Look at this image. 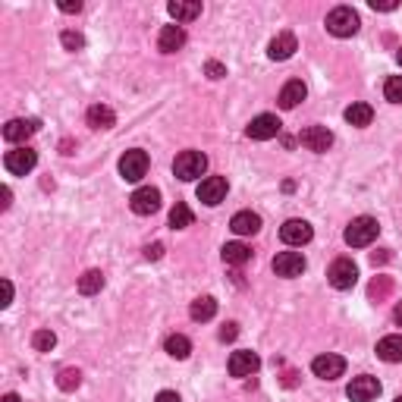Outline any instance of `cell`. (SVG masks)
Listing matches in <instances>:
<instances>
[{
  "label": "cell",
  "mask_w": 402,
  "mask_h": 402,
  "mask_svg": "<svg viewBox=\"0 0 402 402\" xmlns=\"http://www.w3.org/2000/svg\"><path fill=\"white\" fill-rule=\"evenodd\" d=\"M60 10H63V13H79V10H82V4H79V0H76V4H72V0H63Z\"/></svg>",
  "instance_id": "40"
},
{
  "label": "cell",
  "mask_w": 402,
  "mask_h": 402,
  "mask_svg": "<svg viewBox=\"0 0 402 402\" xmlns=\"http://www.w3.org/2000/svg\"><path fill=\"white\" fill-rule=\"evenodd\" d=\"M258 368H261V358H258V352H252V349H239V352L230 355V374L233 377H252Z\"/></svg>",
  "instance_id": "13"
},
{
  "label": "cell",
  "mask_w": 402,
  "mask_h": 402,
  "mask_svg": "<svg viewBox=\"0 0 402 402\" xmlns=\"http://www.w3.org/2000/svg\"><path fill=\"white\" fill-rule=\"evenodd\" d=\"M189 314H192V320H199V324H204V320H211L217 314V302L211 296H201L192 302V308H189Z\"/></svg>",
  "instance_id": "26"
},
{
  "label": "cell",
  "mask_w": 402,
  "mask_h": 402,
  "mask_svg": "<svg viewBox=\"0 0 402 402\" xmlns=\"http://www.w3.org/2000/svg\"><path fill=\"white\" fill-rule=\"evenodd\" d=\"M35 164H38V155H35L32 148L6 151V157H4L6 173H13V177H26V173H32V170H35Z\"/></svg>",
  "instance_id": "7"
},
{
  "label": "cell",
  "mask_w": 402,
  "mask_h": 402,
  "mask_svg": "<svg viewBox=\"0 0 402 402\" xmlns=\"http://www.w3.org/2000/svg\"><path fill=\"white\" fill-rule=\"evenodd\" d=\"M274 274L286 277V280H292V277H302L305 274V255L302 252H280L274 258Z\"/></svg>",
  "instance_id": "12"
},
{
  "label": "cell",
  "mask_w": 402,
  "mask_h": 402,
  "mask_svg": "<svg viewBox=\"0 0 402 402\" xmlns=\"http://www.w3.org/2000/svg\"><path fill=\"white\" fill-rule=\"evenodd\" d=\"M204 72H208V79H223L226 76V67H223V63H217V60H211L208 67H204Z\"/></svg>",
  "instance_id": "36"
},
{
  "label": "cell",
  "mask_w": 402,
  "mask_h": 402,
  "mask_svg": "<svg viewBox=\"0 0 402 402\" xmlns=\"http://www.w3.org/2000/svg\"><path fill=\"white\" fill-rule=\"evenodd\" d=\"M311 371H314V377H320V380H336V377L346 374V358H342V355H333V352L318 355V358L311 362Z\"/></svg>",
  "instance_id": "9"
},
{
  "label": "cell",
  "mask_w": 402,
  "mask_h": 402,
  "mask_svg": "<svg viewBox=\"0 0 402 402\" xmlns=\"http://www.w3.org/2000/svg\"><path fill=\"white\" fill-rule=\"evenodd\" d=\"M327 280H330L333 289H352L358 280V267L352 258H336L330 270H327Z\"/></svg>",
  "instance_id": "4"
},
{
  "label": "cell",
  "mask_w": 402,
  "mask_h": 402,
  "mask_svg": "<svg viewBox=\"0 0 402 402\" xmlns=\"http://www.w3.org/2000/svg\"><path fill=\"white\" fill-rule=\"evenodd\" d=\"M311 236H314V230L308 220H286L280 226V239L286 245H305V242H311Z\"/></svg>",
  "instance_id": "14"
},
{
  "label": "cell",
  "mask_w": 402,
  "mask_h": 402,
  "mask_svg": "<svg viewBox=\"0 0 402 402\" xmlns=\"http://www.w3.org/2000/svg\"><path fill=\"white\" fill-rule=\"evenodd\" d=\"M236 324H223V330H220V340L223 342H233V340H236Z\"/></svg>",
  "instance_id": "39"
},
{
  "label": "cell",
  "mask_w": 402,
  "mask_h": 402,
  "mask_svg": "<svg viewBox=\"0 0 402 402\" xmlns=\"http://www.w3.org/2000/svg\"><path fill=\"white\" fill-rule=\"evenodd\" d=\"M230 230L236 233V236H255V233L261 230V217L255 214V211H239L230 220Z\"/></svg>",
  "instance_id": "21"
},
{
  "label": "cell",
  "mask_w": 402,
  "mask_h": 402,
  "mask_svg": "<svg viewBox=\"0 0 402 402\" xmlns=\"http://www.w3.org/2000/svg\"><path fill=\"white\" fill-rule=\"evenodd\" d=\"M377 233H380V223L374 220V217H355V220L346 226V245L364 248V245L374 242Z\"/></svg>",
  "instance_id": "2"
},
{
  "label": "cell",
  "mask_w": 402,
  "mask_h": 402,
  "mask_svg": "<svg viewBox=\"0 0 402 402\" xmlns=\"http://www.w3.org/2000/svg\"><path fill=\"white\" fill-rule=\"evenodd\" d=\"M346 396L352 402H374L380 396V380L371 377V374L352 377V384L346 386Z\"/></svg>",
  "instance_id": "8"
},
{
  "label": "cell",
  "mask_w": 402,
  "mask_h": 402,
  "mask_svg": "<svg viewBox=\"0 0 402 402\" xmlns=\"http://www.w3.org/2000/svg\"><path fill=\"white\" fill-rule=\"evenodd\" d=\"M298 142H302L308 151H314V155H324V151H330V145H333V133L327 126H308V129L298 133Z\"/></svg>",
  "instance_id": "11"
},
{
  "label": "cell",
  "mask_w": 402,
  "mask_h": 402,
  "mask_svg": "<svg viewBox=\"0 0 402 402\" xmlns=\"http://www.w3.org/2000/svg\"><path fill=\"white\" fill-rule=\"evenodd\" d=\"M113 123H116V113H113L107 104L89 107V126H91V129H111Z\"/></svg>",
  "instance_id": "25"
},
{
  "label": "cell",
  "mask_w": 402,
  "mask_h": 402,
  "mask_svg": "<svg viewBox=\"0 0 402 402\" xmlns=\"http://www.w3.org/2000/svg\"><path fill=\"white\" fill-rule=\"evenodd\" d=\"M167 10H170V16L177 19V26L192 23V19L201 16V4H199V0H173Z\"/></svg>",
  "instance_id": "20"
},
{
  "label": "cell",
  "mask_w": 402,
  "mask_h": 402,
  "mask_svg": "<svg viewBox=\"0 0 402 402\" xmlns=\"http://www.w3.org/2000/svg\"><path fill=\"white\" fill-rule=\"evenodd\" d=\"M60 41H63V48H67V50H82L85 48V38L79 32H63Z\"/></svg>",
  "instance_id": "34"
},
{
  "label": "cell",
  "mask_w": 402,
  "mask_h": 402,
  "mask_svg": "<svg viewBox=\"0 0 402 402\" xmlns=\"http://www.w3.org/2000/svg\"><path fill=\"white\" fill-rule=\"evenodd\" d=\"M157 48L164 54H177V50L186 48V28L182 26H164L157 35Z\"/></svg>",
  "instance_id": "17"
},
{
  "label": "cell",
  "mask_w": 402,
  "mask_h": 402,
  "mask_svg": "<svg viewBox=\"0 0 402 402\" xmlns=\"http://www.w3.org/2000/svg\"><path fill=\"white\" fill-rule=\"evenodd\" d=\"M204 170H208V157L201 155V151H182V155L173 160V173L182 179V182H192L204 177Z\"/></svg>",
  "instance_id": "3"
},
{
  "label": "cell",
  "mask_w": 402,
  "mask_h": 402,
  "mask_svg": "<svg viewBox=\"0 0 402 402\" xmlns=\"http://www.w3.org/2000/svg\"><path fill=\"white\" fill-rule=\"evenodd\" d=\"M145 258H148V261H160V258H164V242L145 245Z\"/></svg>",
  "instance_id": "35"
},
{
  "label": "cell",
  "mask_w": 402,
  "mask_h": 402,
  "mask_svg": "<svg viewBox=\"0 0 402 402\" xmlns=\"http://www.w3.org/2000/svg\"><path fill=\"white\" fill-rule=\"evenodd\" d=\"M220 255H223L226 264H233V267H242V264L252 261V248H248L245 242H226Z\"/></svg>",
  "instance_id": "23"
},
{
  "label": "cell",
  "mask_w": 402,
  "mask_h": 402,
  "mask_svg": "<svg viewBox=\"0 0 402 402\" xmlns=\"http://www.w3.org/2000/svg\"><path fill=\"white\" fill-rule=\"evenodd\" d=\"M226 179L223 177H208V179H201V186H199V201H204V204H220L223 199H226Z\"/></svg>",
  "instance_id": "16"
},
{
  "label": "cell",
  "mask_w": 402,
  "mask_h": 402,
  "mask_svg": "<svg viewBox=\"0 0 402 402\" xmlns=\"http://www.w3.org/2000/svg\"><path fill=\"white\" fill-rule=\"evenodd\" d=\"M342 116H346L349 126H371V120H374V111H371V104L358 101V104H349Z\"/></svg>",
  "instance_id": "24"
},
{
  "label": "cell",
  "mask_w": 402,
  "mask_h": 402,
  "mask_svg": "<svg viewBox=\"0 0 402 402\" xmlns=\"http://www.w3.org/2000/svg\"><path fill=\"white\" fill-rule=\"evenodd\" d=\"M0 402H23V399H19V396H16V393H6V396H4V399H0Z\"/></svg>",
  "instance_id": "44"
},
{
  "label": "cell",
  "mask_w": 402,
  "mask_h": 402,
  "mask_svg": "<svg viewBox=\"0 0 402 402\" xmlns=\"http://www.w3.org/2000/svg\"><path fill=\"white\" fill-rule=\"evenodd\" d=\"M32 346H35V352H50V349L57 346V336L50 330H35L32 333Z\"/></svg>",
  "instance_id": "32"
},
{
  "label": "cell",
  "mask_w": 402,
  "mask_h": 402,
  "mask_svg": "<svg viewBox=\"0 0 402 402\" xmlns=\"http://www.w3.org/2000/svg\"><path fill=\"white\" fill-rule=\"evenodd\" d=\"M155 402H182V399H179V393H173V390H160Z\"/></svg>",
  "instance_id": "38"
},
{
  "label": "cell",
  "mask_w": 402,
  "mask_h": 402,
  "mask_svg": "<svg viewBox=\"0 0 402 402\" xmlns=\"http://www.w3.org/2000/svg\"><path fill=\"white\" fill-rule=\"evenodd\" d=\"M393 320H396V327H402V302L393 308Z\"/></svg>",
  "instance_id": "42"
},
{
  "label": "cell",
  "mask_w": 402,
  "mask_h": 402,
  "mask_svg": "<svg viewBox=\"0 0 402 402\" xmlns=\"http://www.w3.org/2000/svg\"><path fill=\"white\" fill-rule=\"evenodd\" d=\"M129 208L135 211L138 217H151L160 211V192L155 186H142L133 192V199H129Z\"/></svg>",
  "instance_id": "6"
},
{
  "label": "cell",
  "mask_w": 402,
  "mask_h": 402,
  "mask_svg": "<svg viewBox=\"0 0 402 402\" xmlns=\"http://www.w3.org/2000/svg\"><path fill=\"white\" fill-rule=\"evenodd\" d=\"M145 173H148V155L142 148H133L120 157V177L126 182H138Z\"/></svg>",
  "instance_id": "5"
},
{
  "label": "cell",
  "mask_w": 402,
  "mask_h": 402,
  "mask_svg": "<svg viewBox=\"0 0 402 402\" xmlns=\"http://www.w3.org/2000/svg\"><path fill=\"white\" fill-rule=\"evenodd\" d=\"M393 402H402V396H399V399H393Z\"/></svg>",
  "instance_id": "46"
},
{
  "label": "cell",
  "mask_w": 402,
  "mask_h": 402,
  "mask_svg": "<svg viewBox=\"0 0 402 402\" xmlns=\"http://www.w3.org/2000/svg\"><path fill=\"white\" fill-rule=\"evenodd\" d=\"M104 289V274L101 270H85L82 277H79V292L82 296H94V292Z\"/></svg>",
  "instance_id": "28"
},
{
  "label": "cell",
  "mask_w": 402,
  "mask_h": 402,
  "mask_svg": "<svg viewBox=\"0 0 402 402\" xmlns=\"http://www.w3.org/2000/svg\"><path fill=\"white\" fill-rule=\"evenodd\" d=\"M396 60H399V67H402V48H399V54H396Z\"/></svg>",
  "instance_id": "45"
},
{
  "label": "cell",
  "mask_w": 402,
  "mask_h": 402,
  "mask_svg": "<svg viewBox=\"0 0 402 402\" xmlns=\"http://www.w3.org/2000/svg\"><path fill=\"white\" fill-rule=\"evenodd\" d=\"M10 302H13V283H10V280H4V308H6Z\"/></svg>",
  "instance_id": "41"
},
{
  "label": "cell",
  "mask_w": 402,
  "mask_h": 402,
  "mask_svg": "<svg viewBox=\"0 0 402 402\" xmlns=\"http://www.w3.org/2000/svg\"><path fill=\"white\" fill-rule=\"evenodd\" d=\"M192 220H195V217H192V211H189L186 204H182V201L173 204V211H170V226H173V230H186V226H192Z\"/></svg>",
  "instance_id": "30"
},
{
  "label": "cell",
  "mask_w": 402,
  "mask_h": 402,
  "mask_svg": "<svg viewBox=\"0 0 402 402\" xmlns=\"http://www.w3.org/2000/svg\"><path fill=\"white\" fill-rule=\"evenodd\" d=\"M79 384H82V371L79 368H63L60 374H57V386H60L63 393L79 390Z\"/></svg>",
  "instance_id": "29"
},
{
  "label": "cell",
  "mask_w": 402,
  "mask_h": 402,
  "mask_svg": "<svg viewBox=\"0 0 402 402\" xmlns=\"http://www.w3.org/2000/svg\"><path fill=\"white\" fill-rule=\"evenodd\" d=\"M280 129H283V123L277 120L274 113H261V116H255V120L248 123L245 135H248V138H255V142H267V138L280 135Z\"/></svg>",
  "instance_id": "10"
},
{
  "label": "cell",
  "mask_w": 402,
  "mask_h": 402,
  "mask_svg": "<svg viewBox=\"0 0 402 402\" xmlns=\"http://www.w3.org/2000/svg\"><path fill=\"white\" fill-rule=\"evenodd\" d=\"M358 26H362V19H358V13L352 6H333L327 13V32L336 35V38H352L358 32Z\"/></svg>",
  "instance_id": "1"
},
{
  "label": "cell",
  "mask_w": 402,
  "mask_h": 402,
  "mask_svg": "<svg viewBox=\"0 0 402 402\" xmlns=\"http://www.w3.org/2000/svg\"><path fill=\"white\" fill-rule=\"evenodd\" d=\"M371 6H374V10H384V13H390V10H396V0H371Z\"/></svg>",
  "instance_id": "37"
},
{
  "label": "cell",
  "mask_w": 402,
  "mask_h": 402,
  "mask_svg": "<svg viewBox=\"0 0 402 402\" xmlns=\"http://www.w3.org/2000/svg\"><path fill=\"white\" fill-rule=\"evenodd\" d=\"M384 98L390 104H402V76H390L384 82Z\"/></svg>",
  "instance_id": "31"
},
{
  "label": "cell",
  "mask_w": 402,
  "mask_h": 402,
  "mask_svg": "<svg viewBox=\"0 0 402 402\" xmlns=\"http://www.w3.org/2000/svg\"><path fill=\"white\" fill-rule=\"evenodd\" d=\"M390 289H393V280L390 277H374V283H371V298H377V302H384L386 296H390Z\"/></svg>",
  "instance_id": "33"
},
{
  "label": "cell",
  "mask_w": 402,
  "mask_h": 402,
  "mask_svg": "<svg viewBox=\"0 0 402 402\" xmlns=\"http://www.w3.org/2000/svg\"><path fill=\"white\" fill-rule=\"evenodd\" d=\"M167 355L170 358H177V362H186L189 352H192V342H189V336H182V333H173L170 340H167Z\"/></svg>",
  "instance_id": "27"
},
{
  "label": "cell",
  "mask_w": 402,
  "mask_h": 402,
  "mask_svg": "<svg viewBox=\"0 0 402 402\" xmlns=\"http://www.w3.org/2000/svg\"><path fill=\"white\" fill-rule=\"evenodd\" d=\"M10 199H13V192H10V189H4V211L10 208Z\"/></svg>",
  "instance_id": "43"
},
{
  "label": "cell",
  "mask_w": 402,
  "mask_h": 402,
  "mask_svg": "<svg viewBox=\"0 0 402 402\" xmlns=\"http://www.w3.org/2000/svg\"><path fill=\"white\" fill-rule=\"evenodd\" d=\"M377 358L380 362H390V364L402 362V336H384V340L377 342Z\"/></svg>",
  "instance_id": "22"
},
{
  "label": "cell",
  "mask_w": 402,
  "mask_h": 402,
  "mask_svg": "<svg viewBox=\"0 0 402 402\" xmlns=\"http://www.w3.org/2000/svg\"><path fill=\"white\" fill-rule=\"evenodd\" d=\"M305 94H308V89H305L302 79H289L280 91V107L283 111H292V107H298L305 101Z\"/></svg>",
  "instance_id": "19"
},
{
  "label": "cell",
  "mask_w": 402,
  "mask_h": 402,
  "mask_svg": "<svg viewBox=\"0 0 402 402\" xmlns=\"http://www.w3.org/2000/svg\"><path fill=\"white\" fill-rule=\"evenodd\" d=\"M38 126H41L38 120H23V116H19V120H10L4 126V138L10 145H23L26 138H32L35 133H38Z\"/></svg>",
  "instance_id": "15"
},
{
  "label": "cell",
  "mask_w": 402,
  "mask_h": 402,
  "mask_svg": "<svg viewBox=\"0 0 402 402\" xmlns=\"http://www.w3.org/2000/svg\"><path fill=\"white\" fill-rule=\"evenodd\" d=\"M296 50H298L296 35H292V32H280V35H277V38L267 45V57H270V60H289Z\"/></svg>",
  "instance_id": "18"
}]
</instances>
